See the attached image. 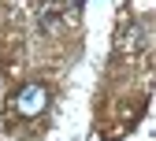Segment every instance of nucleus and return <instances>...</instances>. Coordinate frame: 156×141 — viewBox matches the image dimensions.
<instances>
[{
    "label": "nucleus",
    "instance_id": "f257e3e1",
    "mask_svg": "<svg viewBox=\"0 0 156 141\" xmlns=\"http://www.w3.org/2000/svg\"><path fill=\"white\" fill-rule=\"evenodd\" d=\"M48 108V89L45 86H37V82H30V86H23L15 93V111L23 115V119H37Z\"/></svg>",
    "mask_w": 156,
    "mask_h": 141
}]
</instances>
